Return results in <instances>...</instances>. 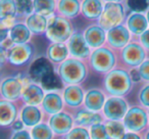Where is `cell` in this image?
Returning <instances> with one entry per match:
<instances>
[{
  "mask_svg": "<svg viewBox=\"0 0 149 139\" xmlns=\"http://www.w3.org/2000/svg\"><path fill=\"white\" fill-rule=\"evenodd\" d=\"M91 139H109L107 132H106L104 123L95 124L89 128Z\"/></svg>",
  "mask_w": 149,
  "mask_h": 139,
  "instance_id": "35",
  "label": "cell"
},
{
  "mask_svg": "<svg viewBox=\"0 0 149 139\" xmlns=\"http://www.w3.org/2000/svg\"><path fill=\"white\" fill-rule=\"evenodd\" d=\"M128 5L133 11L140 13L148 8L149 2L148 0H128Z\"/></svg>",
  "mask_w": 149,
  "mask_h": 139,
  "instance_id": "37",
  "label": "cell"
},
{
  "mask_svg": "<svg viewBox=\"0 0 149 139\" xmlns=\"http://www.w3.org/2000/svg\"><path fill=\"white\" fill-rule=\"evenodd\" d=\"M46 37L52 43H64L72 35L70 23L62 17H52L48 21Z\"/></svg>",
  "mask_w": 149,
  "mask_h": 139,
  "instance_id": "4",
  "label": "cell"
},
{
  "mask_svg": "<svg viewBox=\"0 0 149 139\" xmlns=\"http://www.w3.org/2000/svg\"><path fill=\"white\" fill-rule=\"evenodd\" d=\"M54 139H63V137H56L55 136V138H54Z\"/></svg>",
  "mask_w": 149,
  "mask_h": 139,
  "instance_id": "49",
  "label": "cell"
},
{
  "mask_svg": "<svg viewBox=\"0 0 149 139\" xmlns=\"http://www.w3.org/2000/svg\"><path fill=\"white\" fill-rule=\"evenodd\" d=\"M142 135H143V139H149V129H147Z\"/></svg>",
  "mask_w": 149,
  "mask_h": 139,
  "instance_id": "46",
  "label": "cell"
},
{
  "mask_svg": "<svg viewBox=\"0 0 149 139\" xmlns=\"http://www.w3.org/2000/svg\"><path fill=\"white\" fill-rule=\"evenodd\" d=\"M124 20V8L120 3L108 2L104 6L103 13L99 17V26L103 30L109 31L112 28L120 26Z\"/></svg>",
  "mask_w": 149,
  "mask_h": 139,
  "instance_id": "8",
  "label": "cell"
},
{
  "mask_svg": "<svg viewBox=\"0 0 149 139\" xmlns=\"http://www.w3.org/2000/svg\"><path fill=\"white\" fill-rule=\"evenodd\" d=\"M148 117H149V110H148Z\"/></svg>",
  "mask_w": 149,
  "mask_h": 139,
  "instance_id": "50",
  "label": "cell"
},
{
  "mask_svg": "<svg viewBox=\"0 0 149 139\" xmlns=\"http://www.w3.org/2000/svg\"><path fill=\"white\" fill-rule=\"evenodd\" d=\"M58 9L64 17H74L79 13L80 3L78 0H60Z\"/></svg>",
  "mask_w": 149,
  "mask_h": 139,
  "instance_id": "31",
  "label": "cell"
},
{
  "mask_svg": "<svg viewBox=\"0 0 149 139\" xmlns=\"http://www.w3.org/2000/svg\"><path fill=\"white\" fill-rule=\"evenodd\" d=\"M47 123L56 137H63L74 128V119L72 110L64 108L62 112L47 118Z\"/></svg>",
  "mask_w": 149,
  "mask_h": 139,
  "instance_id": "6",
  "label": "cell"
},
{
  "mask_svg": "<svg viewBox=\"0 0 149 139\" xmlns=\"http://www.w3.org/2000/svg\"><path fill=\"white\" fill-rule=\"evenodd\" d=\"M70 54L74 58L85 59L90 57V46L86 42L84 35L81 33H74L70 38L68 43Z\"/></svg>",
  "mask_w": 149,
  "mask_h": 139,
  "instance_id": "15",
  "label": "cell"
},
{
  "mask_svg": "<svg viewBox=\"0 0 149 139\" xmlns=\"http://www.w3.org/2000/svg\"><path fill=\"white\" fill-rule=\"evenodd\" d=\"M21 108L17 102L0 100V126L2 128H10L19 118Z\"/></svg>",
  "mask_w": 149,
  "mask_h": 139,
  "instance_id": "13",
  "label": "cell"
},
{
  "mask_svg": "<svg viewBox=\"0 0 149 139\" xmlns=\"http://www.w3.org/2000/svg\"><path fill=\"white\" fill-rule=\"evenodd\" d=\"M57 74L63 84L78 85L87 78L88 68L81 59L72 57L59 64Z\"/></svg>",
  "mask_w": 149,
  "mask_h": 139,
  "instance_id": "2",
  "label": "cell"
},
{
  "mask_svg": "<svg viewBox=\"0 0 149 139\" xmlns=\"http://www.w3.org/2000/svg\"><path fill=\"white\" fill-rule=\"evenodd\" d=\"M122 59L128 66L136 68L140 66L145 60L146 51L141 44L136 42H131L122 49Z\"/></svg>",
  "mask_w": 149,
  "mask_h": 139,
  "instance_id": "10",
  "label": "cell"
},
{
  "mask_svg": "<svg viewBox=\"0 0 149 139\" xmlns=\"http://www.w3.org/2000/svg\"><path fill=\"white\" fill-rule=\"evenodd\" d=\"M54 73L52 62L47 57H38L31 64L29 68L30 78L36 83H40L46 76Z\"/></svg>",
  "mask_w": 149,
  "mask_h": 139,
  "instance_id": "18",
  "label": "cell"
},
{
  "mask_svg": "<svg viewBox=\"0 0 149 139\" xmlns=\"http://www.w3.org/2000/svg\"><path fill=\"white\" fill-rule=\"evenodd\" d=\"M33 55V47L31 44H17L7 51V60L13 66H21L26 64Z\"/></svg>",
  "mask_w": 149,
  "mask_h": 139,
  "instance_id": "14",
  "label": "cell"
},
{
  "mask_svg": "<svg viewBox=\"0 0 149 139\" xmlns=\"http://www.w3.org/2000/svg\"><path fill=\"white\" fill-rule=\"evenodd\" d=\"M45 95L41 85H38L37 83H28L24 87L21 100L23 105L39 106L43 102Z\"/></svg>",
  "mask_w": 149,
  "mask_h": 139,
  "instance_id": "17",
  "label": "cell"
},
{
  "mask_svg": "<svg viewBox=\"0 0 149 139\" xmlns=\"http://www.w3.org/2000/svg\"><path fill=\"white\" fill-rule=\"evenodd\" d=\"M33 139H54L55 135H54L52 129L48 125L47 121L38 124L37 126L33 127L30 130Z\"/></svg>",
  "mask_w": 149,
  "mask_h": 139,
  "instance_id": "30",
  "label": "cell"
},
{
  "mask_svg": "<svg viewBox=\"0 0 149 139\" xmlns=\"http://www.w3.org/2000/svg\"><path fill=\"white\" fill-rule=\"evenodd\" d=\"M139 72H140L141 78L143 81L149 82V59H145L139 66Z\"/></svg>",
  "mask_w": 149,
  "mask_h": 139,
  "instance_id": "39",
  "label": "cell"
},
{
  "mask_svg": "<svg viewBox=\"0 0 149 139\" xmlns=\"http://www.w3.org/2000/svg\"><path fill=\"white\" fill-rule=\"evenodd\" d=\"M17 13L30 15L34 9V2L32 0H17L15 1Z\"/></svg>",
  "mask_w": 149,
  "mask_h": 139,
  "instance_id": "36",
  "label": "cell"
},
{
  "mask_svg": "<svg viewBox=\"0 0 149 139\" xmlns=\"http://www.w3.org/2000/svg\"><path fill=\"white\" fill-rule=\"evenodd\" d=\"M72 112L74 114V125L76 126L84 127V128L89 129L93 125L105 122V118L103 117L102 112H91V110H86L84 106L77 108V110H72Z\"/></svg>",
  "mask_w": 149,
  "mask_h": 139,
  "instance_id": "12",
  "label": "cell"
},
{
  "mask_svg": "<svg viewBox=\"0 0 149 139\" xmlns=\"http://www.w3.org/2000/svg\"><path fill=\"white\" fill-rule=\"evenodd\" d=\"M45 114L39 106L33 105H22L19 112V119L24 123L26 128L32 129L38 124L47 120Z\"/></svg>",
  "mask_w": 149,
  "mask_h": 139,
  "instance_id": "16",
  "label": "cell"
},
{
  "mask_svg": "<svg viewBox=\"0 0 149 139\" xmlns=\"http://www.w3.org/2000/svg\"><path fill=\"white\" fill-rule=\"evenodd\" d=\"M104 126H105L106 132L109 136V139H123L128 132L123 121L105 120Z\"/></svg>",
  "mask_w": 149,
  "mask_h": 139,
  "instance_id": "27",
  "label": "cell"
},
{
  "mask_svg": "<svg viewBox=\"0 0 149 139\" xmlns=\"http://www.w3.org/2000/svg\"><path fill=\"white\" fill-rule=\"evenodd\" d=\"M129 103L124 97L118 96H108L106 98L105 104L102 110V115L105 120L110 121H123L128 112Z\"/></svg>",
  "mask_w": 149,
  "mask_h": 139,
  "instance_id": "7",
  "label": "cell"
},
{
  "mask_svg": "<svg viewBox=\"0 0 149 139\" xmlns=\"http://www.w3.org/2000/svg\"><path fill=\"white\" fill-rule=\"evenodd\" d=\"M105 92L97 89V88H93V89H90L86 92L83 106L86 110H91V112H101L104 104H105Z\"/></svg>",
  "mask_w": 149,
  "mask_h": 139,
  "instance_id": "20",
  "label": "cell"
},
{
  "mask_svg": "<svg viewBox=\"0 0 149 139\" xmlns=\"http://www.w3.org/2000/svg\"><path fill=\"white\" fill-rule=\"evenodd\" d=\"M9 139H33V138H32L31 132L29 130H27V129H24L22 131L13 132Z\"/></svg>",
  "mask_w": 149,
  "mask_h": 139,
  "instance_id": "40",
  "label": "cell"
},
{
  "mask_svg": "<svg viewBox=\"0 0 149 139\" xmlns=\"http://www.w3.org/2000/svg\"><path fill=\"white\" fill-rule=\"evenodd\" d=\"M48 21L45 17L38 13L31 15L27 19V27L34 34H42L47 30Z\"/></svg>",
  "mask_w": 149,
  "mask_h": 139,
  "instance_id": "28",
  "label": "cell"
},
{
  "mask_svg": "<svg viewBox=\"0 0 149 139\" xmlns=\"http://www.w3.org/2000/svg\"><path fill=\"white\" fill-rule=\"evenodd\" d=\"M7 38H8V30L2 27L1 30H0V41L1 42L4 41V40L7 39Z\"/></svg>",
  "mask_w": 149,
  "mask_h": 139,
  "instance_id": "45",
  "label": "cell"
},
{
  "mask_svg": "<svg viewBox=\"0 0 149 139\" xmlns=\"http://www.w3.org/2000/svg\"><path fill=\"white\" fill-rule=\"evenodd\" d=\"M83 15L87 19H98L102 15V4L100 0H85L82 5Z\"/></svg>",
  "mask_w": 149,
  "mask_h": 139,
  "instance_id": "29",
  "label": "cell"
},
{
  "mask_svg": "<svg viewBox=\"0 0 149 139\" xmlns=\"http://www.w3.org/2000/svg\"><path fill=\"white\" fill-rule=\"evenodd\" d=\"M54 5V0H34V10L43 17H47L53 13Z\"/></svg>",
  "mask_w": 149,
  "mask_h": 139,
  "instance_id": "33",
  "label": "cell"
},
{
  "mask_svg": "<svg viewBox=\"0 0 149 139\" xmlns=\"http://www.w3.org/2000/svg\"><path fill=\"white\" fill-rule=\"evenodd\" d=\"M130 31L128 28L120 25L118 27L112 28L111 30L107 31V42L109 46L116 49L124 48L127 46L130 41Z\"/></svg>",
  "mask_w": 149,
  "mask_h": 139,
  "instance_id": "21",
  "label": "cell"
},
{
  "mask_svg": "<svg viewBox=\"0 0 149 139\" xmlns=\"http://www.w3.org/2000/svg\"><path fill=\"white\" fill-rule=\"evenodd\" d=\"M25 85L26 84H24L22 80L17 77H8L4 79L0 86L1 99L13 102L21 100Z\"/></svg>",
  "mask_w": 149,
  "mask_h": 139,
  "instance_id": "9",
  "label": "cell"
},
{
  "mask_svg": "<svg viewBox=\"0 0 149 139\" xmlns=\"http://www.w3.org/2000/svg\"><path fill=\"white\" fill-rule=\"evenodd\" d=\"M130 77H131V79H132L133 83H138V82H140L141 80H142L140 72H139V70L136 68H133L132 71L130 72Z\"/></svg>",
  "mask_w": 149,
  "mask_h": 139,
  "instance_id": "42",
  "label": "cell"
},
{
  "mask_svg": "<svg viewBox=\"0 0 149 139\" xmlns=\"http://www.w3.org/2000/svg\"><path fill=\"white\" fill-rule=\"evenodd\" d=\"M116 57L114 52L108 47H99L90 55V66L96 73L107 74L114 68Z\"/></svg>",
  "mask_w": 149,
  "mask_h": 139,
  "instance_id": "5",
  "label": "cell"
},
{
  "mask_svg": "<svg viewBox=\"0 0 149 139\" xmlns=\"http://www.w3.org/2000/svg\"><path fill=\"white\" fill-rule=\"evenodd\" d=\"M26 127H25V125H24V123L22 122V120L21 119H17V121H15V123L13 124V126L10 127V129L13 130V132H17V131H22V130H24Z\"/></svg>",
  "mask_w": 149,
  "mask_h": 139,
  "instance_id": "43",
  "label": "cell"
},
{
  "mask_svg": "<svg viewBox=\"0 0 149 139\" xmlns=\"http://www.w3.org/2000/svg\"><path fill=\"white\" fill-rule=\"evenodd\" d=\"M105 1H109V2H116V3H118V1H120V0H105Z\"/></svg>",
  "mask_w": 149,
  "mask_h": 139,
  "instance_id": "47",
  "label": "cell"
},
{
  "mask_svg": "<svg viewBox=\"0 0 149 139\" xmlns=\"http://www.w3.org/2000/svg\"><path fill=\"white\" fill-rule=\"evenodd\" d=\"M85 92L79 85H68L62 90V98L68 110H74L83 106Z\"/></svg>",
  "mask_w": 149,
  "mask_h": 139,
  "instance_id": "11",
  "label": "cell"
},
{
  "mask_svg": "<svg viewBox=\"0 0 149 139\" xmlns=\"http://www.w3.org/2000/svg\"><path fill=\"white\" fill-rule=\"evenodd\" d=\"M147 21H148V24H149V11L147 13Z\"/></svg>",
  "mask_w": 149,
  "mask_h": 139,
  "instance_id": "48",
  "label": "cell"
},
{
  "mask_svg": "<svg viewBox=\"0 0 149 139\" xmlns=\"http://www.w3.org/2000/svg\"><path fill=\"white\" fill-rule=\"evenodd\" d=\"M86 42L91 48H97L102 47L106 39L105 30H103L99 25H93L88 27L85 30L84 33Z\"/></svg>",
  "mask_w": 149,
  "mask_h": 139,
  "instance_id": "22",
  "label": "cell"
},
{
  "mask_svg": "<svg viewBox=\"0 0 149 139\" xmlns=\"http://www.w3.org/2000/svg\"><path fill=\"white\" fill-rule=\"evenodd\" d=\"M127 26L131 33L134 35L141 36L145 31H147L148 27V21L147 19L141 13H134L130 15L127 21Z\"/></svg>",
  "mask_w": 149,
  "mask_h": 139,
  "instance_id": "24",
  "label": "cell"
},
{
  "mask_svg": "<svg viewBox=\"0 0 149 139\" xmlns=\"http://www.w3.org/2000/svg\"><path fill=\"white\" fill-rule=\"evenodd\" d=\"M140 43L145 49L149 50V29L140 36Z\"/></svg>",
  "mask_w": 149,
  "mask_h": 139,
  "instance_id": "41",
  "label": "cell"
},
{
  "mask_svg": "<svg viewBox=\"0 0 149 139\" xmlns=\"http://www.w3.org/2000/svg\"><path fill=\"white\" fill-rule=\"evenodd\" d=\"M123 123L128 132L143 134L147 129H149L148 110L140 104L130 106Z\"/></svg>",
  "mask_w": 149,
  "mask_h": 139,
  "instance_id": "3",
  "label": "cell"
},
{
  "mask_svg": "<svg viewBox=\"0 0 149 139\" xmlns=\"http://www.w3.org/2000/svg\"><path fill=\"white\" fill-rule=\"evenodd\" d=\"M41 87L43 88L44 90H47L48 92L51 91H56V90L60 89L62 87V84L63 82L61 81L60 77L58 76V74L55 73H51L48 76H46L41 82Z\"/></svg>",
  "mask_w": 149,
  "mask_h": 139,
  "instance_id": "32",
  "label": "cell"
},
{
  "mask_svg": "<svg viewBox=\"0 0 149 139\" xmlns=\"http://www.w3.org/2000/svg\"><path fill=\"white\" fill-rule=\"evenodd\" d=\"M17 5L13 0H1L0 1V19L2 24L10 25L17 15Z\"/></svg>",
  "mask_w": 149,
  "mask_h": 139,
  "instance_id": "26",
  "label": "cell"
},
{
  "mask_svg": "<svg viewBox=\"0 0 149 139\" xmlns=\"http://www.w3.org/2000/svg\"><path fill=\"white\" fill-rule=\"evenodd\" d=\"M68 54L70 50L64 43H52L47 48V58L51 62L60 64L68 59Z\"/></svg>",
  "mask_w": 149,
  "mask_h": 139,
  "instance_id": "23",
  "label": "cell"
},
{
  "mask_svg": "<svg viewBox=\"0 0 149 139\" xmlns=\"http://www.w3.org/2000/svg\"><path fill=\"white\" fill-rule=\"evenodd\" d=\"M63 139H91V136L88 128L74 126L65 136H63Z\"/></svg>",
  "mask_w": 149,
  "mask_h": 139,
  "instance_id": "34",
  "label": "cell"
},
{
  "mask_svg": "<svg viewBox=\"0 0 149 139\" xmlns=\"http://www.w3.org/2000/svg\"><path fill=\"white\" fill-rule=\"evenodd\" d=\"M132 86L130 73L124 68H113L106 74L103 80L104 92L108 96L125 97L132 90Z\"/></svg>",
  "mask_w": 149,
  "mask_h": 139,
  "instance_id": "1",
  "label": "cell"
},
{
  "mask_svg": "<svg viewBox=\"0 0 149 139\" xmlns=\"http://www.w3.org/2000/svg\"><path fill=\"white\" fill-rule=\"evenodd\" d=\"M41 108L47 118L62 112L65 108L62 95L57 91L47 92L41 104Z\"/></svg>",
  "mask_w": 149,
  "mask_h": 139,
  "instance_id": "19",
  "label": "cell"
},
{
  "mask_svg": "<svg viewBox=\"0 0 149 139\" xmlns=\"http://www.w3.org/2000/svg\"><path fill=\"white\" fill-rule=\"evenodd\" d=\"M123 139H143V135L138 134V133L127 132V134L125 135Z\"/></svg>",
  "mask_w": 149,
  "mask_h": 139,
  "instance_id": "44",
  "label": "cell"
},
{
  "mask_svg": "<svg viewBox=\"0 0 149 139\" xmlns=\"http://www.w3.org/2000/svg\"><path fill=\"white\" fill-rule=\"evenodd\" d=\"M138 101L141 106L149 110V84L144 85L138 94Z\"/></svg>",
  "mask_w": 149,
  "mask_h": 139,
  "instance_id": "38",
  "label": "cell"
},
{
  "mask_svg": "<svg viewBox=\"0 0 149 139\" xmlns=\"http://www.w3.org/2000/svg\"><path fill=\"white\" fill-rule=\"evenodd\" d=\"M30 29L27 27V25L24 24H15L10 28L9 31V38L13 40V43L17 44H25L31 38Z\"/></svg>",
  "mask_w": 149,
  "mask_h": 139,
  "instance_id": "25",
  "label": "cell"
}]
</instances>
